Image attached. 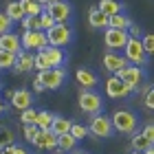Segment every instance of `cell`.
Wrapping results in <instances>:
<instances>
[{
  "label": "cell",
  "instance_id": "1",
  "mask_svg": "<svg viewBox=\"0 0 154 154\" xmlns=\"http://www.w3.org/2000/svg\"><path fill=\"white\" fill-rule=\"evenodd\" d=\"M110 123H112L115 132H121V134H134L137 130V115L130 112V110H115L112 117H110Z\"/></svg>",
  "mask_w": 154,
  "mask_h": 154
},
{
  "label": "cell",
  "instance_id": "2",
  "mask_svg": "<svg viewBox=\"0 0 154 154\" xmlns=\"http://www.w3.org/2000/svg\"><path fill=\"white\" fill-rule=\"evenodd\" d=\"M44 35H46L48 46L64 48V46L71 44V40H73V29L66 22H60V24H53L48 31H44Z\"/></svg>",
  "mask_w": 154,
  "mask_h": 154
},
{
  "label": "cell",
  "instance_id": "3",
  "mask_svg": "<svg viewBox=\"0 0 154 154\" xmlns=\"http://www.w3.org/2000/svg\"><path fill=\"white\" fill-rule=\"evenodd\" d=\"M77 106H79V110L84 115H97V112H101V108H103V99H101V95L97 93V90L82 88L79 97H77Z\"/></svg>",
  "mask_w": 154,
  "mask_h": 154
},
{
  "label": "cell",
  "instance_id": "4",
  "mask_svg": "<svg viewBox=\"0 0 154 154\" xmlns=\"http://www.w3.org/2000/svg\"><path fill=\"white\" fill-rule=\"evenodd\" d=\"M88 134H93L97 139H108L115 134L112 130V123H110V117L108 115H90V123H88Z\"/></svg>",
  "mask_w": 154,
  "mask_h": 154
},
{
  "label": "cell",
  "instance_id": "5",
  "mask_svg": "<svg viewBox=\"0 0 154 154\" xmlns=\"http://www.w3.org/2000/svg\"><path fill=\"white\" fill-rule=\"evenodd\" d=\"M121 51H123V57L128 60V64H134V66H145L148 64V55H145L143 46H141V40L128 38V42H125V46Z\"/></svg>",
  "mask_w": 154,
  "mask_h": 154
},
{
  "label": "cell",
  "instance_id": "6",
  "mask_svg": "<svg viewBox=\"0 0 154 154\" xmlns=\"http://www.w3.org/2000/svg\"><path fill=\"white\" fill-rule=\"evenodd\" d=\"M117 77H119V79H121L130 90H139V88H141V84H143L145 73H143V66L128 64L125 68H121V71L117 73Z\"/></svg>",
  "mask_w": 154,
  "mask_h": 154
},
{
  "label": "cell",
  "instance_id": "7",
  "mask_svg": "<svg viewBox=\"0 0 154 154\" xmlns=\"http://www.w3.org/2000/svg\"><path fill=\"white\" fill-rule=\"evenodd\" d=\"M38 79L42 82L44 90H57L62 84H64V79H66V71H64V66L48 68V71H40Z\"/></svg>",
  "mask_w": 154,
  "mask_h": 154
},
{
  "label": "cell",
  "instance_id": "8",
  "mask_svg": "<svg viewBox=\"0 0 154 154\" xmlns=\"http://www.w3.org/2000/svg\"><path fill=\"white\" fill-rule=\"evenodd\" d=\"M20 46H22V51L35 53V51H42L44 46H48V42H46L44 31H24L20 35Z\"/></svg>",
  "mask_w": 154,
  "mask_h": 154
},
{
  "label": "cell",
  "instance_id": "9",
  "mask_svg": "<svg viewBox=\"0 0 154 154\" xmlns=\"http://www.w3.org/2000/svg\"><path fill=\"white\" fill-rule=\"evenodd\" d=\"M44 11L53 18L55 24L68 22V18L73 16V7H71V2H66V0H60V2H53V5H44Z\"/></svg>",
  "mask_w": 154,
  "mask_h": 154
},
{
  "label": "cell",
  "instance_id": "10",
  "mask_svg": "<svg viewBox=\"0 0 154 154\" xmlns=\"http://www.w3.org/2000/svg\"><path fill=\"white\" fill-rule=\"evenodd\" d=\"M125 42H128V31L110 29V26L103 29V44H106L110 51H121V48L125 46Z\"/></svg>",
  "mask_w": 154,
  "mask_h": 154
},
{
  "label": "cell",
  "instance_id": "11",
  "mask_svg": "<svg viewBox=\"0 0 154 154\" xmlns=\"http://www.w3.org/2000/svg\"><path fill=\"white\" fill-rule=\"evenodd\" d=\"M106 95L108 97H112V99H125V97H130L132 95V90L125 86V84L119 79V77L115 75V77H108L106 79Z\"/></svg>",
  "mask_w": 154,
  "mask_h": 154
},
{
  "label": "cell",
  "instance_id": "12",
  "mask_svg": "<svg viewBox=\"0 0 154 154\" xmlns=\"http://www.w3.org/2000/svg\"><path fill=\"white\" fill-rule=\"evenodd\" d=\"M11 97V106L16 108V110H26V108H31L33 106V93L31 90H26V88H20V90H13V93H9Z\"/></svg>",
  "mask_w": 154,
  "mask_h": 154
},
{
  "label": "cell",
  "instance_id": "13",
  "mask_svg": "<svg viewBox=\"0 0 154 154\" xmlns=\"http://www.w3.org/2000/svg\"><path fill=\"white\" fill-rule=\"evenodd\" d=\"M125 66H128V60H125L121 53L110 51V53H106V55H103V68H106L108 73L117 75V73L121 71V68H125Z\"/></svg>",
  "mask_w": 154,
  "mask_h": 154
},
{
  "label": "cell",
  "instance_id": "14",
  "mask_svg": "<svg viewBox=\"0 0 154 154\" xmlns=\"http://www.w3.org/2000/svg\"><path fill=\"white\" fill-rule=\"evenodd\" d=\"M75 79H77V84H79L82 88H86V90H95L97 84H99V77H97L93 71H88L86 66H79L75 71Z\"/></svg>",
  "mask_w": 154,
  "mask_h": 154
},
{
  "label": "cell",
  "instance_id": "15",
  "mask_svg": "<svg viewBox=\"0 0 154 154\" xmlns=\"http://www.w3.org/2000/svg\"><path fill=\"white\" fill-rule=\"evenodd\" d=\"M0 48L7 53H13V55H18L20 51H22V46H20V35L18 33H13V31H7L0 35Z\"/></svg>",
  "mask_w": 154,
  "mask_h": 154
},
{
  "label": "cell",
  "instance_id": "16",
  "mask_svg": "<svg viewBox=\"0 0 154 154\" xmlns=\"http://www.w3.org/2000/svg\"><path fill=\"white\" fill-rule=\"evenodd\" d=\"M55 141H57V137H55L51 130H38L35 139H33V145H35L38 150H53Z\"/></svg>",
  "mask_w": 154,
  "mask_h": 154
},
{
  "label": "cell",
  "instance_id": "17",
  "mask_svg": "<svg viewBox=\"0 0 154 154\" xmlns=\"http://www.w3.org/2000/svg\"><path fill=\"white\" fill-rule=\"evenodd\" d=\"M16 73H29V71H33V53H29V51H20L18 55H16V64L11 66Z\"/></svg>",
  "mask_w": 154,
  "mask_h": 154
},
{
  "label": "cell",
  "instance_id": "18",
  "mask_svg": "<svg viewBox=\"0 0 154 154\" xmlns=\"http://www.w3.org/2000/svg\"><path fill=\"white\" fill-rule=\"evenodd\" d=\"M42 51H44V55H46V60H48V64H51V68L64 66V60H66L64 48H57V46H44Z\"/></svg>",
  "mask_w": 154,
  "mask_h": 154
},
{
  "label": "cell",
  "instance_id": "19",
  "mask_svg": "<svg viewBox=\"0 0 154 154\" xmlns=\"http://www.w3.org/2000/svg\"><path fill=\"white\" fill-rule=\"evenodd\" d=\"M88 24L93 26V29H106L108 26V16H103L97 7H90L88 9Z\"/></svg>",
  "mask_w": 154,
  "mask_h": 154
},
{
  "label": "cell",
  "instance_id": "20",
  "mask_svg": "<svg viewBox=\"0 0 154 154\" xmlns=\"http://www.w3.org/2000/svg\"><path fill=\"white\" fill-rule=\"evenodd\" d=\"M130 24H132V20L125 16L123 11L115 13V16H108V26H110V29H123V31H128Z\"/></svg>",
  "mask_w": 154,
  "mask_h": 154
},
{
  "label": "cell",
  "instance_id": "21",
  "mask_svg": "<svg viewBox=\"0 0 154 154\" xmlns=\"http://www.w3.org/2000/svg\"><path fill=\"white\" fill-rule=\"evenodd\" d=\"M5 16L11 20V22H20V20L24 18V11H22V5L18 2V0H11L9 5L5 7Z\"/></svg>",
  "mask_w": 154,
  "mask_h": 154
},
{
  "label": "cell",
  "instance_id": "22",
  "mask_svg": "<svg viewBox=\"0 0 154 154\" xmlns=\"http://www.w3.org/2000/svg\"><path fill=\"white\" fill-rule=\"evenodd\" d=\"M71 123H73L71 119L57 117V115H55V119H53V123H51V128H48V130H51L55 137H60V134H66V132L71 130Z\"/></svg>",
  "mask_w": 154,
  "mask_h": 154
},
{
  "label": "cell",
  "instance_id": "23",
  "mask_svg": "<svg viewBox=\"0 0 154 154\" xmlns=\"http://www.w3.org/2000/svg\"><path fill=\"white\" fill-rule=\"evenodd\" d=\"M97 9H99L103 16H115V13H119L123 9V5L119 2V0H99Z\"/></svg>",
  "mask_w": 154,
  "mask_h": 154
},
{
  "label": "cell",
  "instance_id": "24",
  "mask_svg": "<svg viewBox=\"0 0 154 154\" xmlns=\"http://www.w3.org/2000/svg\"><path fill=\"white\" fill-rule=\"evenodd\" d=\"M130 145L134 148L137 152H143V150H148V148H152L154 145V141L152 139H148L143 134V132H139V134H132V141H130Z\"/></svg>",
  "mask_w": 154,
  "mask_h": 154
},
{
  "label": "cell",
  "instance_id": "25",
  "mask_svg": "<svg viewBox=\"0 0 154 154\" xmlns=\"http://www.w3.org/2000/svg\"><path fill=\"white\" fill-rule=\"evenodd\" d=\"M75 145H77V141L71 137V132H66V134H60L57 141H55V148L62 150V152H71V150H75Z\"/></svg>",
  "mask_w": 154,
  "mask_h": 154
},
{
  "label": "cell",
  "instance_id": "26",
  "mask_svg": "<svg viewBox=\"0 0 154 154\" xmlns=\"http://www.w3.org/2000/svg\"><path fill=\"white\" fill-rule=\"evenodd\" d=\"M20 5H22V11H24V16H31V18H35L40 16L42 11H44V5H38V2H33V0H18Z\"/></svg>",
  "mask_w": 154,
  "mask_h": 154
},
{
  "label": "cell",
  "instance_id": "27",
  "mask_svg": "<svg viewBox=\"0 0 154 154\" xmlns=\"http://www.w3.org/2000/svg\"><path fill=\"white\" fill-rule=\"evenodd\" d=\"M53 119H55L53 112H48V110H38L35 125H38L40 130H48V128H51V123H53Z\"/></svg>",
  "mask_w": 154,
  "mask_h": 154
},
{
  "label": "cell",
  "instance_id": "28",
  "mask_svg": "<svg viewBox=\"0 0 154 154\" xmlns=\"http://www.w3.org/2000/svg\"><path fill=\"white\" fill-rule=\"evenodd\" d=\"M16 143V134H13L11 128H7V125H0V150H5L7 145Z\"/></svg>",
  "mask_w": 154,
  "mask_h": 154
},
{
  "label": "cell",
  "instance_id": "29",
  "mask_svg": "<svg viewBox=\"0 0 154 154\" xmlns=\"http://www.w3.org/2000/svg\"><path fill=\"white\" fill-rule=\"evenodd\" d=\"M71 137L75 139V141H82V139H86L88 137V130H86V125H82V123H71Z\"/></svg>",
  "mask_w": 154,
  "mask_h": 154
},
{
  "label": "cell",
  "instance_id": "30",
  "mask_svg": "<svg viewBox=\"0 0 154 154\" xmlns=\"http://www.w3.org/2000/svg\"><path fill=\"white\" fill-rule=\"evenodd\" d=\"M35 117H38V110H33V106H31V108L22 110V115H20V121H22L24 125H35Z\"/></svg>",
  "mask_w": 154,
  "mask_h": 154
},
{
  "label": "cell",
  "instance_id": "31",
  "mask_svg": "<svg viewBox=\"0 0 154 154\" xmlns=\"http://www.w3.org/2000/svg\"><path fill=\"white\" fill-rule=\"evenodd\" d=\"M13 64H16V55L0 48V71H2V68H11Z\"/></svg>",
  "mask_w": 154,
  "mask_h": 154
},
{
  "label": "cell",
  "instance_id": "32",
  "mask_svg": "<svg viewBox=\"0 0 154 154\" xmlns=\"http://www.w3.org/2000/svg\"><path fill=\"white\" fill-rule=\"evenodd\" d=\"M141 46H143V51H145V55H150L154 53V35L152 33H145V35H141Z\"/></svg>",
  "mask_w": 154,
  "mask_h": 154
},
{
  "label": "cell",
  "instance_id": "33",
  "mask_svg": "<svg viewBox=\"0 0 154 154\" xmlns=\"http://www.w3.org/2000/svg\"><path fill=\"white\" fill-rule=\"evenodd\" d=\"M38 20H40V31H48V29H51V26L55 24V22H53V18L48 16L46 11H42L40 16H38Z\"/></svg>",
  "mask_w": 154,
  "mask_h": 154
},
{
  "label": "cell",
  "instance_id": "34",
  "mask_svg": "<svg viewBox=\"0 0 154 154\" xmlns=\"http://www.w3.org/2000/svg\"><path fill=\"white\" fill-rule=\"evenodd\" d=\"M38 125H24L22 128V132H24V139H26V143H33V139H35V134H38Z\"/></svg>",
  "mask_w": 154,
  "mask_h": 154
},
{
  "label": "cell",
  "instance_id": "35",
  "mask_svg": "<svg viewBox=\"0 0 154 154\" xmlns=\"http://www.w3.org/2000/svg\"><path fill=\"white\" fill-rule=\"evenodd\" d=\"M11 24H13V22L5 16L2 11H0V35H2V33H7V31H11Z\"/></svg>",
  "mask_w": 154,
  "mask_h": 154
},
{
  "label": "cell",
  "instance_id": "36",
  "mask_svg": "<svg viewBox=\"0 0 154 154\" xmlns=\"http://www.w3.org/2000/svg\"><path fill=\"white\" fill-rule=\"evenodd\" d=\"M141 35H143V31H141V26H139V24H134V22H132V24L128 26V38H137V40H141Z\"/></svg>",
  "mask_w": 154,
  "mask_h": 154
},
{
  "label": "cell",
  "instance_id": "37",
  "mask_svg": "<svg viewBox=\"0 0 154 154\" xmlns=\"http://www.w3.org/2000/svg\"><path fill=\"white\" fill-rule=\"evenodd\" d=\"M5 152H7V154H29V152H26V150L22 148V145H18V143L7 145V148H5Z\"/></svg>",
  "mask_w": 154,
  "mask_h": 154
},
{
  "label": "cell",
  "instance_id": "38",
  "mask_svg": "<svg viewBox=\"0 0 154 154\" xmlns=\"http://www.w3.org/2000/svg\"><path fill=\"white\" fill-rule=\"evenodd\" d=\"M145 108H148V110H152L154 108V95H152V88L150 90H145Z\"/></svg>",
  "mask_w": 154,
  "mask_h": 154
},
{
  "label": "cell",
  "instance_id": "39",
  "mask_svg": "<svg viewBox=\"0 0 154 154\" xmlns=\"http://www.w3.org/2000/svg\"><path fill=\"white\" fill-rule=\"evenodd\" d=\"M143 134L148 137V139H152V141H154V125H152V123H148V125L143 128Z\"/></svg>",
  "mask_w": 154,
  "mask_h": 154
},
{
  "label": "cell",
  "instance_id": "40",
  "mask_svg": "<svg viewBox=\"0 0 154 154\" xmlns=\"http://www.w3.org/2000/svg\"><path fill=\"white\" fill-rule=\"evenodd\" d=\"M33 90H35V93H44V86H42V82L38 79V77L33 79Z\"/></svg>",
  "mask_w": 154,
  "mask_h": 154
},
{
  "label": "cell",
  "instance_id": "41",
  "mask_svg": "<svg viewBox=\"0 0 154 154\" xmlns=\"http://www.w3.org/2000/svg\"><path fill=\"white\" fill-rule=\"evenodd\" d=\"M5 110H7V103L2 101V97H0V115H5Z\"/></svg>",
  "mask_w": 154,
  "mask_h": 154
},
{
  "label": "cell",
  "instance_id": "42",
  "mask_svg": "<svg viewBox=\"0 0 154 154\" xmlns=\"http://www.w3.org/2000/svg\"><path fill=\"white\" fill-rule=\"evenodd\" d=\"M53 2H60V0H44V5H53Z\"/></svg>",
  "mask_w": 154,
  "mask_h": 154
},
{
  "label": "cell",
  "instance_id": "43",
  "mask_svg": "<svg viewBox=\"0 0 154 154\" xmlns=\"http://www.w3.org/2000/svg\"><path fill=\"white\" fill-rule=\"evenodd\" d=\"M143 154H154V152H152V148H148V150H143Z\"/></svg>",
  "mask_w": 154,
  "mask_h": 154
},
{
  "label": "cell",
  "instance_id": "44",
  "mask_svg": "<svg viewBox=\"0 0 154 154\" xmlns=\"http://www.w3.org/2000/svg\"><path fill=\"white\" fill-rule=\"evenodd\" d=\"M33 2H38V5H44V0H33Z\"/></svg>",
  "mask_w": 154,
  "mask_h": 154
},
{
  "label": "cell",
  "instance_id": "45",
  "mask_svg": "<svg viewBox=\"0 0 154 154\" xmlns=\"http://www.w3.org/2000/svg\"><path fill=\"white\" fill-rule=\"evenodd\" d=\"M132 154H143V152H137V150H134V152H132Z\"/></svg>",
  "mask_w": 154,
  "mask_h": 154
},
{
  "label": "cell",
  "instance_id": "46",
  "mask_svg": "<svg viewBox=\"0 0 154 154\" xmlns=\"http://www.w3.org/2000/svg\"><path fill=\"white\" fill-rule=\"evenodd\" d=\"M0 154H7V152H5V150H0Z\"/></svg>",
  "mask_w": 154,
  "mask_h": 154
},
{
  "label": "cell",
  "instance_id": "47",
  "mask_svg": "<svg viewBox=\"0 0 154 154\" xmlns=\"http://www.w3.org/2000/svg\"><path fill=\"white\" fill-rule=\"evenodd\" d=\"M75 154H86V152H75Z\"/></svg>",
  "mask_w": 154,
  "mask_h": 154
}]
</instances>
